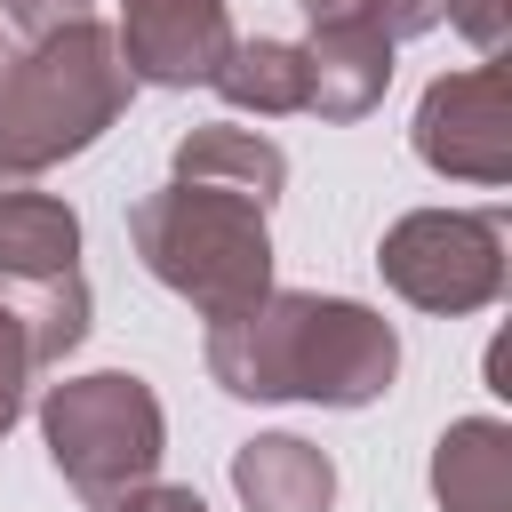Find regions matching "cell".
<instances>
[{"mask_svg":"<svg viewBox=\"0 0 512 512\" xmlns=\"http://www.w3.org/2000/svg\"><path fill=\"white\" fill-rule=\"evenodd\" d=\"M80 16H88V0H0V24L24 32V40H48V32L80 24Z\"/></svg>","mask_w":512,"mask_h":512,"instance_id":"cell-15","label":"cell"},{"mask_svg":"<svg viewBox=\"0 0 512 512\" xmlns=\"http://www.w3.org/2000/svg\"><path fill=\"white\" fill-rule=\"evenodd\" d=\"M416 152L440 176H472V184H504L512 176V72L504 64H472L456 80H440L416 112Z\"/></svg>","mask_w":512,"mask_h":512,"instance_id":"cell-6","label":"cell"},{"mask_svg":"<svg viewBox=\"0 0 512 512\" xmlns=\"http://www.w3.org/2000/svg\"><path fill=\"white\" fill-rule=\"evenodd\" d=\"M176 184H208V192H232V200H256L264 208L288 184V152L272 136H256V128L216 120V128H192L176 144Z\"/></svg>","mask_w":512,"mask_h":512,"instance_id":"cell-9","label":"cell"},{"mask_svg":"<svg viewBox=\"0 0 512 512\" xmlns=\"http://www.w3.org/2000/svg\"><path fill=\"white\" fill-rule=\"evenodd\" d=\"M112 48H120L128 80L192 88V80H216V72H224V56H232V16H224V0H128Z\"/></svg>","mask_w":512,"mask_h":512,"instance_id":"cell-7","label":"cell"},{"mask_svg":"<svg viewBox=\"0 0 512 512\" xmlns=\"http://www.w3.org/2000/svg\"><path fill=\"white\" fill-rule=\"evenodd\" d=\"M8 192H24V176H8V168H0V200H8Z\"/></svg>","mask_w":512,"mask_h":512,"instance_id":"cell-19","label":"cell"},{"mask_svg":"<svg viewBox=\"0 0 512 512\" xmlns=\"http://www.w3.org/2000/svg\"><path fill=\"white\" fill-rule=\"evenodd\" d=\"M448 16H456V24L488 48V56L504 48V0H448Z\"/></svg>","mask_w":512,"mask_h":512,"instance_id":"cell-16","label":"cell"},{"mask_svg":"<svg viewBox=\"0 0 512 512\" xmlns=\"http://www.w3.org/2000/svg\"><path fill=\"white\" fill-rule=\"evenodd\" d=\"M376 264L424 312H480L504 288V224L464 208H416L384 232Z\"/></svg>","mask_w":512,"mask_h":512,"instance_id":"cell-5","label":"cell"},{"mask_svg":"<svg viewBox=\"0 0 512 512\" xmlns=\"http://www.w3.org/2000/svg\"><path fill=\"white\" fill-rule=\"evenodd\" d=\"M128 64L112 48L104 24H64L48 40H32L8 72H0V168L8 176H40L64 152H88L112 112L128 104Z\"/></svg>","mask_w":512,"mask_h":512,"instance_id":"cell-2","label":"cell"},{"mask_svg":"<svg viewBox=\"0 0 512 512\" xmlns=\"http://www.w3.org/2000/svg\"><path fill=\"white\" fill-rule=\"evenodd\" d=\"M240 112H304V48L288 40H232L224 72L208 80Z\"/></svg>","mask_w":512,"mask_h":512,"instance_id":"cell-13","label":"cell"},{"mask_svg":"<svg viewBox=\"0 0 512 512\" xmlns=\"http://www.w3.org/2000/svg\"><path fill=\"white\" fill-rule=\"evenodd\" d=\"M40 424H48L56 472H64L72 496L96 504V512H112L120 496L152 488V472H160V400H152L136 376H120V368L48 384Z\"/></svg>","mask_w":512,"mask_h":512,"instance_id":"cell-4","label":"cell"},{"mask_svg":"<svg viewBox=\"0 0 512 512\" xmlns=\"http://www.w3.org/2000/svg\"><path fill=\"white\" fill-rule=\"evenodd\" d=\"M24 384H32V336H24V320L0 304V432L16 424V408H24Z\"/></svg>","mask_w":512,"mask_h":512,"instance_id":"cell-14","label":"cell"},{"mask_svg":"<svg viewBox=\"0 0 512 512\" xmlns=\"http://www.w3.org/2000/svg\"><path fill=\"white\" fill-rule=\"evenodd\" d=\"M432 488L448 512H512V448H504V424L472 416L440 440L432 456Z\"/></svg>","mask_w":512,"mask_h":512,"instance_id":"cell-12","label":"cell"},{"mask_svg":"<svg viewBox=\"0 0 512 512\" xmlns=\"http://www.w3.org/2000/svg\"><path fill=\"white\" fill-rule=\"evenodd\" d=\"M392 80V48L360 24H312L304 40V112L320 120H360Z\"/></svg>","mask_w":512,"mask_h":512,"instance_id":"cell-8","label":"cell"},{"mask_svg":"<svg viewBox=\"0 0 512 512\" xmlns=\"http://www.w3.org/2000/svg\"><path fill=\"white\" fill-rule=\"evenodd\" d=\"M112 512H208V504H200L192 488H160V480H152V488H136V496H120Z\"/></svg>","mask_w":512,"mask_h":512,"instance_id":"cell-17","label":"cell"},{"mask_svg":"<svg viewBox=\"0 0 512 512\" xmlns=\"http://www.w3.org/2000/svg\"><path fill=\"white\" fill-rule=\"evenodd\" d=\"M208 368L240 400H320V408H368L400 344L368 304L344 296H256L232 320H208Z\"/></svg>","mask_w":512,"mask_h":512,"instance_id":"cell-1","label":"cell"},{"mask_svg":"<svg viewBox=\"0 0 512 512\" xmlns=\"http://www.w3.org/2000/svg\"><path fill=\"white\" fill-rule=\"evenodd\" d=\"M8 40H16V32H8V24H0V72H8V64H16V48H8Z\"/></svg>","mask_w":512,"mask_h":512,"instance_id":"cell-18","label":"cell"},{"mask_svg":"<svg viewBox=\"0 0 512 512\" xmlns=\"http://www.w3.org/2000/svg\"><path fill=\"white\" fill-rule=\"evenodd\" d=\"M232 488H240L248 512H328L336 464H328L312 440L272 432V440H248V448L232 456Z\"/></svg>","mask_w":512,"mask_h":512,"instance_id":"cell-11","label":"cell"},{"mask_svg":"<svg viewBox=\"0 0 512 512\" xmlns=\"http://www.w3.org/2000/svg\"><path fill=\"white\" fill-rule=\"evenodd\" d=\"M128 232H136L144 272L168 280L176 296H192L208 320H232L256 296H272V240H264L256 200H232L208 184H168L128 208Z\"/></svg>","mask_w":512,"mask_h":512,"instance_id":"cell-3","label":"cell"},{"mask_svg":"<svg viewBox=\"0 0 512 512\" xmlns=\"http://www.w3.org/2000/svg\"><path fill=\"white\" fill-rule=\"evenodd\" d=\"M64 272H80V216L32 184L8 192L0 200V288H32Z\"/></svg>","mask_w":512,"mask_h":512,"instance_id":"cell-10","label":"cell"}]
</instances>
